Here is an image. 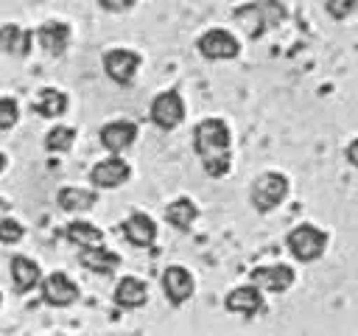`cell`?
Returning a JSON list of instances; mask_svg holds the SVG:
<instances>
[{
    "label": "cell",
    "instance_id": "21",
    "mask_svg": "<svg viewBox=\"0 0 358 336\" xmlns=\"http://www.w3.org/2000/svg\"><path fill=\"white\" fill-rule=\"evenodd\" d=\"M64 235H67L70 244H76V246H81V249L103 246V232H101L95 224H90V221H70L67 230H64Z\"/></svg>",
    "mask_w": 358,
    "mask_h": 336
},
{
    "label": "cell",
    "instance_id": "22",
    "mask_svg": "<svg viewBox=\"0 0 358 336\" xmlns=\"http://www.w3.org/2000/svg\"><path fill=\"white\" fill-rule=\"evenodd\" d=\"M95 202H98V196L92 190H84V188H62L59 190V207L62 210H70V213L90 210Z\"/></svg>",
    "mask_w": 358,
    "mask_h": 336
},
{
    "label": "cell",
    "instance_id": "1",
    "mask_svg": "<svg viewBox=\"0 0 358 336\" xmlns=\"http://www.w3.org/2000/svg\"><path fill=\"white\" fill-rule=\"evenodd\" d=\"M193 146L201 157V165L210 176H224L232 165V148H229V129L221 118H207L193 132Z\"/></svg>",
    "mask_w": 358,
    "mask_h": 336
},
{
    "label": "cell",
    "instance_id": "31",
    "mask_svg": "<svg viewBox=\"0 0 358 336\" xmlns=\"http://www.w3.org/2000/svg\"><path fill=\"white\" fill-rule=\"evenodd\" d=\"M3 168H6V157L0 154V174H3Z\"/></svg>",
    "mask_w": 358,
    "mask_h": 336
},
{
    "label": "cell",
    "instance_id": "6",
    "mask_svg": "<svg viewBox=\"0 0 358 336\" xmlns=\"http://www.w3.org/2000/svg\"><path fill=\"white\" fill-rule=\"evenodd\" d=\"M196 45H199V53L204 59H235L241 50L238 39L224 28H213V31L201 34Z\"/></svg>",
    "mask_w": 358,
    "mask_h": 336
},
{
    "label": "cell",
    "instance_id": "27",
    "mask_svg": "<svg viewBox=\"0 0 358 336\" xmlns=\"http://www.w3.org/2000/svg\"><path fill=\"white\" fill-rule=\"evenodd\" d=\"M327 11L333 20H344L358 11V0H327Z\"/></svg>",
    "mask_w": 358,
    "mask_h": 336
},
{
    "label": "cell",
    "instance_id": "3",
    "mask_svg": "<svg viewBox=\"0 0 358 336\" xmlns=\"http://www.w3.org/2000/svg\"><path fill=\"white\" fill-rule=\"evenodd\" d=\"M285 196H288V179H285V174H280V171H266V174H260V176L255 179V185H252V204H255V210H260V213L274 210Z\"/></svg>",
    "mask_w": 358,
    "mask_h": 336
},
{
    "label": "cell",
    "instance_id": "18",
    "mask_svg": "<svg viewBox=\"0 0 358 336\" xmlns=\"http://www.w3.org/2000/svg\"><path fill=\"white\" fill-rule=\"evenodd\" d=\"M145 300H148V288L137 277H123L115 288V302L120 308H140Z\"/></svg>",
    "mask_w": 358,
    "mask_h": 336
},
{
    "label": "cell",
    "instance_id": "20",
    "mask_svg": "<svg viewBox=\"0 0 358 336\" xmlns=\"http://www.w3.org/2000/svg\"><path fill=\"white\" fill-rule=\"evenodd\" d=\"M34 109L42 115V118H59L67 112V95L62 90H53V87H45L36 92L34 98Z\"/></svg>",
    "mask_w": 358,
    "mask_h": 336
},
{
    "label": "cell",
    "instance_id": "13",
    "mask_svg": "<svg viewBox=\"0 0 358 336\" xmlns=\"http://www.w3.org/2000/svg\"><path fill=\"white\" fill-rule=\"evenodd\" d=\"M134 137H137V126L129 120H112L101 129V143L112 154H120L123 148H129L134 143Z\"/></svg>",
    "mask_w": 358,
    "mask_h": 336
},
{
    "label": "cell",
    "instance_id": "15",
    "mask_svg": "<svg viewBox=\"0 0 358 336\" xmlns=\"http://www.w3.org/2000/svg\"><path fill=\"white\" fill-rule=\"evenodd\" d=\"M39 277H42V272H39L36 260H31V258H25V255L11 258V283H14V291H17V294L31 291V288L39 283Z\"/></svg>",
    "mask_w": 358,
    "mask_h": 336
},
{
    "label": "cell",
    "instance_id": "30",
    "mask_svg": "<svg viewBox=\"0 0 358 336\" xmlns=\"http://www.w3.org/2000/svg\"><path fill=\"white\" fill-rule=\"evenodd\" d=\"M6 210H8V202H3V199H0V213H6Z\"/></svg>",
    "mask_w": 358,
    "mask_h": 336
},
{
    "label": "cell",
    "instance_id": "8",
    "mask_svg": "<svg viewBox=\"0 0 358 336\" xmlns=\"http://www.w3.org/2000/svg\"><path fill=\"white\" fill-rule=\"evenodd\" d=\"M42 297L48 305H56V308H64V305H73L78 300V288L76 283L64 274V272H53L50 277H45L42 283Z\"/></svg>",
    "mask_w": 358,
    "mask_h": 336
},
{
    "label": "cell",
    "instance_id": "29",
    "mask_svg": "<svg viewBox=\"0 0 358 336\" xmlns=\"http://www.w3.org/2000/svg\"><path fill=\"white\" fill-rule=\"evenodd\" d=\"M347 160H350V165H355V168H358V137L347 146Z\"/></svg>",
    "mask_w": 358,
    "mask_h": 336
},
{
    "label": "cell",
    "instance_id": "9",
    "mask_svg": "<svg viewBox=\"0 0 358 336\" xmlns=\"http://www.w3.org/2000/svg\"><path fill=\"white\" fill-rule=\"evenodd\" d=\"M162 288L173 305H182L193 297V274L185 266H168L162 274Z\"/></svg>",
    "mask_w": 358,
    "mask_h": 336
},
{
    "label": "cell",
    "instance_id": "7",
    "mask_svg": "<svg viewBox=\"0 0 358 336\" xmlns=\"http://www.w3.org/2000/svg\"><path fill=\"white\" fill-rule=\"evenodd\" d=\"M137 67H140V56H137L134 50L115 48V50H109V53L103 56V70H106V76H109L112 81H117V84H129V81L134 78Z\"/></svg>",
    "mask_w": 358,
    "mask_h": 336
},
{
    "label": "cell",
    "instance_id": "14",
    "mask_svg": "<svg viewBox=\"0 0 358 336\" xmlns=\"http://www.w3.org/2000/svg\"><path fill=\"white\" fill-rule=\"evenodd\" d=\"M123 235L129 244L134 246H151L154 238H157V224L151 216L145 213H131L126 221H123Z\"/></svg>",
    "mask_w": 358,
    "mask_h": 336
},
{
    "label": "cell",
    "instance_id": "16",
    "mask_svg": "<svg viewBox=\"0 0 358 336\" xmlns=\"http://www.w3.org/2000/svg\"><path fill=\"white\" fill-rule=\"evenodd\" d=\"M224 305L229 311H238V314H257L263 308V294L260 288L252 283V286H241V288H232L224 300Z\"/></svg>",
    "mask_w": 358,
    "mask_h": 336
},
{
    "label": "cell",
    "instance_id": "4",
    "mask_svg": "<svg viewBox=\"0 0 358 336\" xmlns=\"http://www.w3.org/2000/svg\"><path fill=\"white\" fill-rule=\"evenodd\" d=\"M288 249H291V255L296 258V260H302V263H310V260H316L322 252H324V246H327V235L319 230V227H313V224H299L296 230H291L288 232Z\"/></svg>",
    "mask_w": 358,
    "mask_h": 336
},
{
    "label": "cell",
    "instance_id": "19",
    "mask_svg": "<svg viewBox=\"0 0 358 336\" xmlns=\"http://www.w3.org/2000/svg\"><path fill=\"white\" fill-rule=\"evenodd\" d=\"M81 263L98 274H109L120 266V255H115L106 246H90V249H81Z\"/></svg>",
    "mask_w": 358,
    "mask_h": 336
},
{
    "label": "cell",
    "instance_id": "17",
    "mask_svg": "<svg viewBox=\"0 0 358 336\" xmlns=\"http://www.w3.org/2000/svg\"><path fill=\"white\" fill-rule=\"evenodd\" d=\"M31 36L34 34L28 28H20L14 22L0 25V50L11 53V56H25L31 50Z\"/></svg>",
    "mask_w": 358,
    "mask_h": 336
},
{
    "label": "cell",
    "instance_id": "25",
    "mask_svg": "<svg viewBox=\"0 0 358 336\" xmlns=\"http://www.w3.org/2000/svg\"><path fill=\"white\" fill-rule=\"evenodd\" d=\"M22 235H25V230L17 218H0V241L3 244H17Z\"/></svg>",
    "mask_w": 358,
    "mask_h": 336
},
{
    "label": "cell",
    "instance_id": "28",
    "mask_svg": "<svg viewBox=\"0 0 358 336\" xmlns=\"http://www.w3.org/2000/svg\"><path fill=\"white\" fill-rule=\"evenodd\" d=\"M101 6L106 8V11H129L131 6H134V0H101Z\"/></svg>",
    "mask_w": 358,
    "mask_h": 336
},
{
    "label": "cell",
    "instance_id": "2",
    "mask_svg": "<svg viewBox=\"0 0 358 336\" xmlns=\"http://www.w3.org/2000/svg\"><path fill=\"white\" fill-rule=\"evenodd\" d=\"M235 20L252 39H257L260 34H266L268 28H274L285 20V6L280 0H255V3L235 8Z\"/></svg>",
    "mask_w": 358,
    "mask_h": 336
},
{
    "label": "cell",
    "instance_id": "26",
    "mask_svg": "<svg viewBox=\"0 0 358 336\" xmlns=\"http://www.w3.org/2000/svg\"><path fill=\"white\" fill-rule=\"evenodd\" d=\"M20 118V106L14 98H0V129H11Z\"/></svg>",
    "mask_w": 358,
    "mask_h": 336
},
{
    "label": "cell",
    "instance_id": "12",
    "mask_svg": "<svg viewBox=\"0 0 358 336\" xmlns=\"http://www.w3.org/2000/svg\"><path fill=\"white\" fill-rule=\"evenodd\" d=\"M36 36H39V45H42L45 53L62 56L67 50V42H70V28L64 22H59V20H48V22L39 25Z\"/></svg>",
    "mask_w": 358,
    "mask_h": 336
},
{
    "label": "cell",
    "instance_id": "23",
    "mask_svg": "<svg viewBox=\"0 0 358 336\" xmlns=\"http://www.w3.org/2000/svg\"><path fill=\"white\" fill-rule=\"evenodd\" d=\"M196 216H199V207L190 202V199H176V202H171L168 207H165V218L173 224V227H179V230H187L193 221H196Z\"/></svg>",
    "mask_w": 358,
    "mask_h": 336
},
{
    "label": "cell",
    "instance_id": "5",
    "mask_svg": "<svg viewBox=\"0 0 358 336\" xmlns=\"http://www.w3.org/2000/svg\"><path fill=\"white\" fill-rule=\"evenodd\" d=\"M182 118H185V104H182V95L176 90L159 92L151 101V120L159 129H176L182 123Z\"/></svg>",
    "mask_w": 358,
    "mask_h": 336
},
{
    "label": "cell",
    "instance_id": "11",
    "mask_svg": "<svg viewBox=\"0 0 358 336\" xmlns=\"http://www.w3.org/2000/svg\"><path fill=\"white\" fill-rule=\"evenodd\" d=\"M249 277H252V283H255L257 288H266V291H285V288L294 283V269L285 266V263L260 266V269H255Z\"/></svg>",
    "mask_w": 358,
    "mask_h": 336
},
{
    "label": "cell",
    "instance_id": "24",
    "mask_svg": "<svg viewBox=\"0 0 358 336\" xmlns=\"http://www.w3.org/2000/svg\"><path fill=\"white\" fill-rule=\"evenodd\" d=\"M73 143H76V129H70V126H53L45 137L48 151H70Z\"/></svg>",
    "mask_w": 358,
    "mask_h": 336
},
{
    "label": "cell",
    "instance_id": "10",
    "mask_svg": "<svg viewBox=\"0 0 358 336\" xmlns=\"http://www.w3.org/2000/svg\"><path fill=\"white\" fill-rule=\"evenodd\" d=\"M129 174H131V168H129L126 160L109 157V160L98 162V165L90 171V179H92L98 188H117V185H123V182L129 179Z\"/></svg>",
    "mask_w": 358,
    "mask_h": 336
}]
</instances>
